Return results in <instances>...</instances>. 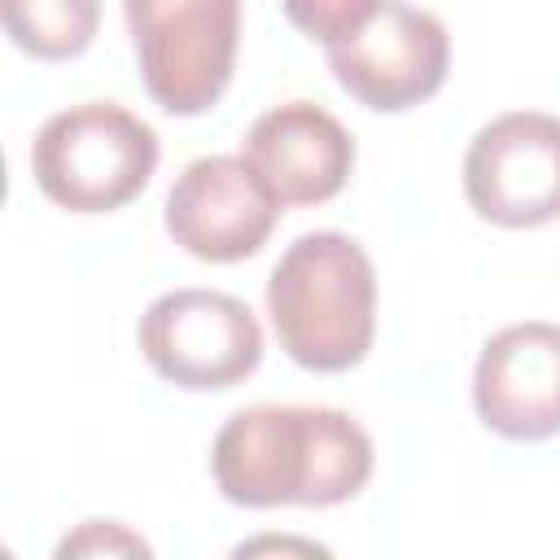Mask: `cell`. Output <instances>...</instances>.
<instances>
[{"label":"cell","instance_id":"cell-4","mask_svg":"<svg viewBox=\"0 0 560 560\" xmlns=\"http://www.w3.org/2000/svg\"><path fill=\"white\" fill-rule=\"evenodd\" d=\"M140 79L166 114H206L236 66L241 0H122Z\"/></svg>","mask_w":560,"mask_h":560},{"label":"cell","instance_id":"cell-3","mask_svg":"<svg viewBox=\"0 0 560 560\" xmlns=\"http://www.w3.org/2000/svg\"><path fill=\"white\" fill-rule=\"evenodd\" d=\"M158 166V131L114 101H83L52 114L31 144L39 192L74 214L127 206Z\"/></svg>","mask_w":560,"mask_h":560},{"label":"cell","instance_id":"cell-9","mask_svg":"<svg viewBox=\"0 0 560 560\" xmlns=\"http://www.w3.org/2000/svg\"><path fill=\"white\" fill-rule=\"evenodd\" d=\"M472 407L486 429L512 442L560 433V324L525 319L499 328L477 354Z\"/></svg>","mask_w":560,"mask_h":560},{"label":"cell","instance_id":"cell-8","mask_svg":"<svg viewBox=\"0 0 560 560\" xmlns=\"http://www.w3.org/2000/svg\"><path fill=\"white\" fill-rule=\"evenodd\" d=\"M171 241L201 262H241L258 254L280 219V197L267 179L232 153L188 162L166 192Z\"/></svg>","mask_w":560,"mask_h":560},{"label":"cell","instance_id":"cell-2","mask_svg":"<svg viewBox=\"0 0 560 560\" xmlns=\"http://www.w3.org/2000/svg\"><path fill=\"white\" fill-rule=\"evenodd\" d=\"M267 315L280 350L311 372L354 368L376 332V271L346 232L298 236L267 276Z\"/></svg>","mask_w":560,"mask_h":560},{"label":"cell","instance_id":"cell-12","mask_svg":"<svg viewBox=\"0 0 560 560\" xmlns=\"http://www.w3.org/2000/svg\"><path fill=\"white\" fill-rule=\"evenodd\" d=\"M83 551H131V556H149V542H140L136 534H127L114 521H88L74 538H66L57 547V556H83Z\"/></svg>","mask_w":560,"mask_h":560},{"label":"cell","instance_id":"cell-1","mask_svg":"<svg viewBox=\"0 0 560 560\" xmlns=\"http://www.w3.org/2000/svg\"><path fill=\"white\" fill-rule=\"evenodd\" d=\"M210 472L236 508H332L372 477V438L341 407H241L210 446Z\"/></svg>","mask_w":560,"mask_h":560},{"label":"cell","instance_id":"cell-7","mask_svg":"<svg viewBox=\"0 0 560 560\" xmlns=\"http://www.w3.org/2000/svg\"><path fill=\"white\" fill-rule=\"evenodd\" d=\"M464 197L499 228L560 219V118L538 109L490 118L464 153Z\"/></svg>","mask_w":560,"mask_h":560},{"label":"cell","instance_id":"cell-10","mask_svg":"<svg viewBox=\"0 0 560 560\" xmlns=\"http://www.w3.org/2000/svg\"><path fill=\"white\" fill-rule=\"evenodd\" d=\"M241 158L267 179L280 206H315L346 188L354 140L324 105L284 101L254 118L241 140Z\"/></svg>","mask_w":560,"mask_h":560},{"label":"cell","instance_id":"cell-6","mask_svg":"<svg viewBox=\"0 0 560 560\" xmlns=\"http://www.w3.org/2000/svg\"><path fill=\"white\" fill-rule=\"evenodd\" d=\"M451 66L446 26L407 0H381V9L346 39L328 44L332 79L368 109L398 114L429 101Z\"/></svg>","mask_w":560,"mask_h":560},{"label":"cell","instance_id":"cell-11","mask_svg":"<svg viewBox=\"0 0 560 560\" xmlns=\"http://www.w3.org/2000/svg\"><path fill=\"white\" fill-rule=\"evenodd\" d=\"M0 9L9 39L39 61L79 57L101 26V0H0Z\"/></svg>","mask_w":560,"mask_h":560},{"label":"cell","instance_id":"cell-5","mask_svg":"<svg viewBox=\"0 0 560 560\" xmlns=\"http://www.w3.org/2000/svg\"><path fill=\"white\" fill-rule=\"evenodd\" d=\"M140 354L179 389H228L262 363L254 311L219 289H171L140 315Z\"/></svg>","mask_w":560,"mask_h":560}]
</instances>
